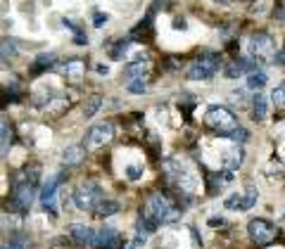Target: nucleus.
<instances>
[{
    "label": "nucleus",
    "mask_w": 285,
    "mask_h": 249,
    "mask_svg": "<svg viewBox=\"0 0 285 249\" xmlns=\"http://www.w3.org/2000/svg\"><path fill=\"white\" fill-rule=\"evenodd\" d=\"M69 235H71V240L76 244H93V240H95V230L93 228H88L86 223H74L69 228Z\"/></svg>",
    "instance_id": "nucleus-12"
},
{
    "label": "nucleus",
    "mask_w": 285,
    "mask_h": 249,
    "mask_svg": "<svg viewBox=\"0 0 285 249\" xmlns=\"http://www.w3.org/2000/svg\"><path fill=\"white\" fill-rule=\"evenodd\" d=\"M62 74L67 78H71V81H79V78L86 74V62H84V60H79V57L67 60V62L62 64Z\"/></svg>",
    "instance_id": "nucleus-14"
},
{
    "label": "nucleus",
    "mask_w": 285,
    "mask_h": 249,
    "mask_svg": "<svg viewBox=\"0 0 285 249\" xmlns=\"http://www.w3.org/2000/svg\"><path fill=\"white\" fill-rule=\"evenodd\" d=\"M162 169H164V176H167L181 192L195 195L197 190H200V180H197V176H195L181 159H167Z\"/></svg>",
    "instance_id": "nucleus-2"
},
{
    "label": "nucleus",
    "mask_w": 285,
    "mask_h": 249,
    "mask_svg": "<svg viewBox=\"0 0 285 249\" xmlns=\"http://www.w3.org/2000/svg\"><path fill=\"white\" fill-rule=\"evenodd\" d=\"M271 102L273 107H285V81L271 90Z\"/></svg>",
    "instance_id": "nucleus-24"
},
{
    "label": "nucleus",
    "mask_w": 285,
    "mask_h": 249,
    "mask_svg": "<svg viewBox=\"0 0 285 249\" xmlns=\"http://www.w3.org/2000/svg\"><path fill=\"white\" fill-rule=\"evenodd\" d=\"M219 69H221V57L216 55V52H204L200 60H195L188 67L186 76L190 81H209Z\"/></svg>",
    "instance_id": "nucleus-4"
},
{
    "label": "nucleus",
    "mask_w": 285,
    "mask_h": 249,
    "mask_svg": "<svg viewBox=\"0 0 285 249\" xmlns=\"http://www.w3.org/2000/svg\"><path fill=\"white\" fill-rule=\"evenodd\" d=\"M121 244V237H119V233L114 228H100L95 230V240H93V247L97 249H114Z\"/></svg>",
    "instance_id": "nucleus-11"
},
{
    "label": "nucleus",
    "mask_w": 285,
    "mask_h": 249,
    "mask_svg": "<svg viewBox=\"0 0 285 249\" xmlns=\"http://www.w3.org/2000/svg\"><path fill=\"white\" fill-rule=\"evenodd\" d=\"M10 143H12V128L5 119H0V152H5Z\"/></svg>",
    "instance_id": "nucleus-21"
},
{
    "label": "nucleus",
    "mask_w": 285,
    "mask_h": 249,
    "mask_svg": "<svg viewBox=\"0 0 285 249\" xmlns=\"http://www.w3.org/2000/svg\"><path fill=\"white\" fill-rule=\"evenodd\" d=\"M53 60H55V55H41V57H38V60H36V64H34L36 74L41 71V67H45V64H53Z\"/></svg>",
    "instance_id": "nucleus-26"
},
{
    "label": "nucleus",
    "mask_w": 285,
    "mask_h": 249,
    "mask_svg": "<svg viewBox=\"0 0 285 249\" xmlns=\"http://www.w3.org/2000/svg\"><path fill=\"white\" fill-rule=\"evenodd\" d=\"M266 81H269V76H266V71L262 69H254L250 71V76H247V86H250V90H259V88H264Z\"/></svg>",
    "instance_id": "nucleus-18"
},
{
    "label": "nucleus",
    "mask_w": 285,
    "mask_h": 249,
    "mask_svg": "<svg viewBox=\"0 0 285 249\" xmlns=\"http://www.w3.org/2000/svg\"><path fill=\"white\" fill-rule=\"evenodd\" d=\"M209 226H212V228H223V226H226V218H221V216H212V218H209Z\"/></svg>",
    "instance_id": "nucleus-29"
},
{
    "label": "nucleus",
    "mask_w": 285,
    "mask_h": 249,
    "mask_svg": "<svg viewBox=\"0 0 285 249\" xmlns=\"http://www.w3.org/2000/svg\"><path fill=\"white\" fill-rule=\"evenodd\" d=\"M247 50H250V55L254 57V60H269V62H276V52H278V48H276V41H273L269 34H254L250 38V43H247Z\"/></svg>",
    "instance_id": "nucleus-6"
},
{
    "label": "nucleus",
    "mask_w": 285,
    "mask_h": 249,
    "mask_svg": "<svg viewBox=\"0 0 285 249\" xmlns=\"http://www.w3.org/2000/svg\"><path fill=\"white\" fill-rule=\"evenodd\" d=\"M143 176V166H128L126 169V178L128 180H138Z\"/></svg>",
    "instance_id": "nucleus-27"
},
{
    "label": "nucleus",
    "mask_w": 285,
    "mask_h": 249,
    "mask_svg": "<svg viewBox=\"0 0 285 249\" xmlns=\"http://www.w3.org/2000/svg\"><path fill=\"white\" fill-rule=\"evenodd\" d=\"M12 57H17V48H14V43L0 41V62H7V60H12Z\"/></svg>",
    "instance_id": "nucleus-23"
},
{
    "label": "nucleus",
    "mask_w": 285,
    "mask_h": 249,
    "mask_svg": "<svg viewBox=\"0 0 285 249\" xmlns=\"http://www.w3.org/2000/svg\"><path fill=\"white\" fill-rule=\"evenodd\" d=\"M84 157H86L84 147H81V145H71V147H67V150L62 152V164L64 166H79L81 161H84Z\"/></svg>",
    "instance_id": "nucleus-15"
},
{
    "label": "nucleus",
    "mask_w": 285,
    "mask_h": 249,
    "mask_svg": "<svg viewBox=\"0 0 285 249\" xmlns=\"http://www.w3.org/2000/svg\"><path fill=\"white\" fill-rule=\"evenodd\" d=\"M247 235H250V240L254 244L266 247V244H271L273 240H276L278 228H276L271 221H266V218H252V221L247 223Z\"/></svg>",
    "instance_id": "nucleus-7"
},
{
    "label": "nucleus",
    "mask_w": 285,
    "mask_h": 249,
    "mask_svg": "<svg viewBox=\"0 0 285 249\" xmlns=\"http://www.w3.org/2000/svg\"><path fill=\"white\" fill-rule=\"evenodd\" d=\"M0 249H29V244L24 240H12V242H5Z\"/></svg>",
    "instance_id": "nucleus-28"
},
{
    "label": "nucleus",
    "mask_w": 285,
    "mask_h": 249,
    "mask_svg": "<svg viewBox=\"0 0 285 249\" xmlns=\"http://www.w3.org/2000/svg\"><path fill=\"white\" fill-rule=\"evenodd\" d=\"M60 180H62V176H53L41 190V207L45 211H50V214H57V187H60Z\"/></svg>",
    "instance_id": "nucleus-10"
},
{
    "label": "nucleus",
    "mask_w": 285,
    "mask_h": 249,
    "mask_svg": "<svg viewBox=\"0 0 285 249\" xmlns=\"http://www.w3.org/2000/svg\"><path fill=\"white\" fill-rule=\"evenodd\" d=\"M100 107H102V97L100 95H91L88 100H86V104H84V117L86 119H93L100 112Z\"/></svg>",
    "instance_id": "nucleus-19"
},
{
    "label": "nucleus",
    "mask_w": 285,
    "mask_h": 249,
    "mask_svg": "<svg viewBox=\"0 0 285 249\" xmlns=\"http://www.w3.org/2000/svg\"><path fill=\"white\" fill-rule=\"evenodd\" d=\"M128 93L131 95H143V93H147V81H143V78L128 81Z\"/></svg>",
    "instance_id": "nucleus-25"
},
{
    "label": "nucleus",
    "mask_w": 285,
    "mask_h": 249,
    "mask_svg": "<svg viewBox=\"0 0 285 249\" xmlns=\"http://www.w3.org/2000/svg\"><path fill=\"white\" fill-rule=\"evenodd\" d=\"M112 138H114V126L112 124H97L86 133L84 145H86V150H102L105 145H110L112 143Z\"/></svg>",
    "instance_id": "nucleus-8"
},
{
    "label": "nucleus",
    "mask_w": 285,
    "mask_h": 249,
    "mask_svg": "<svg viewBox=\"0 0 285 249\" xmlns=\"http://www.w3.org/2000/svg\"><path fill=\"white\" fill-rule=\"evenodd\" d=\"M252 117L257 119V121H264L266 119V112H269V104H266V97L262 95V93H257L254 95V102H252Z\"/></svg>",
    "instance_id": "nucleus-17"
},
{
    "label": "nucleus",
    "mask_w": 285,
    "mask_h": 249,
    "mask_svg": "<svg viewBox=\"0 0 285 249\" xmlns=\"http://www.w3.org/2000/svg\"><path fill=\"white\" fill-rule=\"evenodd\" d=\"M178 216L181 214L176 211L174 204L162 192L150 195L145 202V209H143V218L150 221L152 226H157V223H174V221H178Z\"/></svg>",
    "instance_id": "nucleus-1"
},
{
    "label": "nucleus",
    "mask_w": 285,
    "mask_h": 249,
    "mask_svg": "<svg viewBox=\"0 0 285 249\" xmlns=\"http://www.w3.org/2000/svg\"><path fill=\"white\" fill-rule=\"evenodd\" d=\"M240 164H243V147L238 145L230 152H226V166L233 171V169H240Z\"/></svg>",
    "instance_id": "nucleus-22"
},
{
    "label": "nucleus",
    "mask_w": 285,
    "mask_h": 249,
    "mask_svg": "<svg viewBox=\"0 0 285 249\" xmlns=\"http://www.w3.org/2000/svg\"><path fill=\"white\" fill-rule=\"evenodd\" d=\"M147 69H150V60H138V62H133L126 67L124 76L128 78V81H136V78H143L147 74Z\"/></svg>",
    "instance_id": "nucleus-16"
},
{
    "label": "nucleus",
    "mask_w": 285,
    "mask_h": 249,
    "mask_svg": "<svg viewBox=\"0 0 285 249\" xmlns=\"http://www.w3.org/2000/svg\"><path fill=\"white\" fill-rule=\"evenodd\" d=\"M97 74H100V76H107V74H110V67H105V64H97Z\"/></svg>",
    "instance_id": "nucleus-31"
},
{
    "label": "nucleus",
    "mask_w": 285,
    "mask_h": 249,
    "mask_svg": "<svg viewBox=\"0 0 285 249\" xmlns=\"http://www.w3.org/2000/svg\"><path fill=\"white\" fill-rule=\"evenodd\" d=\"M34 190H36V185H29V183L19 180V183L14 185V202H17L21 209H29L31 202H34Z\"/></svg>",
    "instance_id": "nucleus-13"
},
{
    "label": "nucleus",
    "mask_w": 285,
    "mask_h": 249,
    "mask_svg": "<svg viewBox=\"0 0 285 249\" xmlns=\"http://www.w3.org/2000/svg\"><path fill=\"white\" fill-rule=\"evenodd\" d=\"M257 200H259L257 187H254V185H247L245 195H240V192L228 195V197L223 200V207L230 209V211H250V209L257 204Z\"/></svg>",
    "instance_id": "nucleus-9"
},
{
    "label": "nucleus",
    "mask_w": 285,
    "mask_h": 249,
    "mask_svg": "<svg viewBox=\"0 0 285 249\" xmlns=\"http://www.w3.org/2000/svg\"><path fill=\"white\" fill-rule=\"evenodd\" d=\"M119 202H114V200H100L97 202V207H95V214L97 216H112V214H117L119 211Z\"/></svg>",
    "instance_id": "nucleus-20"
},
{
    "label": "nucleus",
    "mask_w": 285,
    "mask_h": 249,
    "mask_svg": "<svg viewBox=\"0 0 285 249\" xmlns=\"http://www.w3.org/2000/svg\"><path fill=\"white\" fill-rule=\"evenodd\" d=\"M204 126H207L209 131L219 133V135H228L230 138V135L238 131V119L228 107L214 104V107H209L207 114H204Z\"/></svg>",
    "instance_id": "nucleus-3"
},
{
    "label": "nucleus",
    "mask_w": 285,
    "mask_h": 249,
    "mask_svg": "<svg viewBox=\"0 0 285 249\" xmlns=\"http://www.w3.org/2000/svg\"><path fill=\"white\" fill-rule=\"evenodd\" d=\"M100 200H102V187L95 180H84V183H79L74 187V204L79 209H84V211L95 209Z\"/></svg>",
    "instance_id": "nucleus-5"
},
{
    "label": "nucleus",
    "mask_w": 285,
    "mask_h": 249,
    "mask_svg": "<svg viewBox=\"0 0 285 249\" xmlns=\"http://www.w3.org/2000/svg\"><path fill=\"white\" fill-rule=\"evenodd\" d=\"M107 19H110V17H107L105 12H95V17H93V24H95V26H102Z\"/></svg>",
    "instance_id": "nucleus-30"
}]
</instances>
